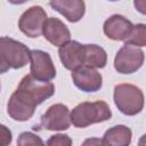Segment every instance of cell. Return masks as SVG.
<instances>
[{"mask_svg": "<svg viewBox=\"0 0 146 146\" xmlns=\"http://www.w3.org/2000/svg\"><path fill=\"white\" fill-rule=\"evenodd\" d=\"M135 7L136 9L140 13V14H145L146 13V5H145V0H135Z\"/></svg>", "mask_w": 146, "mask_h": 146, "instance_id": "obj_20", "label": "cell"}, {"mask_svg": "<svg viewBox=\"0 0 146 146\" xmlns=\"http://www.w3.org/2000/svg\"><path fill=\"white\" fill-rule=\"evenodd\" d=\"M83 65L94 68H103L107 63V54L104 48L98 44H83Z\"/></svg>", "mask_w": 146, "mask_h": 146, "instance_id": "obj_15", "label": "cell"}, {"mask_svg": "<svg viewBox=\"0 0 146 146\" xmlns=\"http://www.w3.org/2000/svg\"><path fill=\"white\" fill-rule=\"evenodd\" d=\"M125 44H131L135 47H145L146 44V25L143 23L132 26V30L128 38L124 40Z\"/></svg>", "mask_w": 146, "mask_h": 146, "instance_id": "obj_16", "label": "cell"}, {"mask_svg": "<svg viewBox=\"0 0 146 146\" xmlns=\"http://www.w3.org/2000/svg\"><path fill=\"white\" fill-rule=\"evenodd\" d=\"M74 86L84 92H96L103 86L102 74L94 67L82 65L72 71Z\"/></svg>", "mask_w": 146, "mask_h": 146, "instance_id": "obj_9", "label": "cell"}, {"mask_svg": "<svg viewBox=\"0 0 146 146\" xmlns=\"http://www.w3.org/2000/svg\"><path fill=\"white\" fill-rule=\"evenodd\" d=\"M49 146H70L72 145V139L64 133H57L54 136H50V138L46 143Z\"/></svg>", "mask_w": 146, "mask_h": 146, "instance_id": "obj_18", "label": "cell"}, {"mask_svg": "<svg viewBox=\"0 0 146 146\" xmlns=\"http://www.w3.org/2000/svg\"><path fill=\"white\" fill-rule=\"evenodd\" d=\"M113 98L115 106L124 115H136L144 108V94L137 86L130 83L115 86Z\"/></svg>", "mask_w": 146, "mask_h": 146, "instance_id": "obj_4", "label": "cell"}, {"mask_svg": "<svg viewBox=\"0 0 146 146\" xmlns=\"http://www.w3.org/2000/svg\"><path fill=\"white\" fill-rule=\"evenodd\" d=\"M71 114V123L76 128H86L88 125L104 122L111 119L112 111L104 100L83 102L78 104Z\"/></svg>", "mask_w": 146, "mask_h": 146, "instance_id": "obj_2", "label": "cell"}, {"mask_svg": "<svg viewBox=\"0 0 146 146\" xmlns=\"http://www.w3.org/2000/svg\"><path fill=\"white\" fill-rule=\"evenodd\" d=\"M47 18V13L40 6H32L25 10L19 19L18 27L29 38H38L42 33V26Z\"/></svg>", "mask_w": 146, "mask_h": 146, "instance_id": "obj_6", "label": "cell"}, {"mask_svg": "<svg viewBox=\"0 0 146 146\" xmlns=\"http://www.w3.org/2000/svg\"><path fill=\"white\" fill-rule=\"evenodd\" d=\"M55 94V86L50 81H40L31 74L25 75L11 94L7 103L8 115L18 122L30 120L35 107Z\"/></svg>", "mask_w": 146, "mask_h": 146, "instance_id": "obj_1", "label": "cell"}, {"mask_svg": "<svg viewBox=\"0 0 146 146\" xmlns=\"http://www.w3.org/2000/svg\"><path fill=\"white\" fill-rule=\"evenodd\" d=\"M70 110L64 104L51 105L41 116V125L51 131L67 130L71 125Z\"/></svg>", "mask_w": 146, "mask_h": 146, "instance_id": "obj_8", "label": "cell"}, {"mask_svg": "<svg viewBox=\"0 0 146 146\" xmlns=\"http://www.w3.org/2000/svg\"><path fill=\"white\" fill-rule=\"evenodd\" d=\"M26 1H30V0H8V2L11 5H22Z\"/></svg>", "mask_w": 146, "mask_h": 146, "instance_id": "obj_22", "label": "cell"}, {"mask_svg": "<svg viewBox=\"0 0 146 146\" xmlns=\"http://www.w3.org/2000/svg\"><path fill=\"white\" fill-rule=\"evenodd\" d=\"M145 55L139 47L124 44L115 55L114 68L121 74H132L144 64Z\"/></svg>", "mask_w": 146, "mask_h": 146, "instance_id": "obj_5", "label": "cell"}, {"mask_svg": "<svg viewBox=\"0 0 146 146\" xmlns=\"http://www.w3.org/2000/svg\"><path fill=\"white\" fill-rule=\"evenodd\" d=\"M49 5L71 23L79 22L86 13L83 0H50Z\"/></svg>", "mask_w": 146, "mask_h": 146, "instance_id": "obj_13", "label": "cell"}, {"mask_svg": "<svg viewBox=\"0 0 146 146\" xmlns=\"http://www.w3.org/2000/svg\"><path fill=\"white\" fill-rule=\"evenodd\" d=\"M17 145L26 146V145H44V141L33 132H22L17 139Z\"/></svg>", "mask_w": 146, "mask_h": 146, "instance_id": "obj_17", "label": "cell"}, {"mask_svg": "<svg viewBox=\"0 0 146 146\" xmlns=\"http://www.w3.org/2000/svg\"><path fill=\"white\" fill-rule=\"evenodd\" d=\"M30 62V49L9 36L0 38V74L24 67Z\"/></svg>", "mask_w": 146, "mask_h": 146, "instance_id": "obj_3", "label": "cell"}, {"mask_svg": "<svg viewBox=\"0 0 146 146\" xmlns=\"http://www.w3.org/2000/svg\"><path fill=\"white\" fill-rule=\"evenodd\" d=\"M103 145V140L100 139H87L83 141V145Z\"/></svg>", "mask_w": 146, "mask_h": 146, "instance_id": "obj_21", "label": "cell"}, {"mask_svg": "<svg viewBox=\"0 0 146 146\" xmlns=\"http://www.w3.org/2000/svg\"><path fill=\"white\" fill-rule=\"evenodd\" d=\"M30 74L40 81H50L56 76V68L50 55L43 50H30Z\"/></svg>", "mask_w": 146, "mask_h": 146, "instance_id": "obj_7", "label": "cell"}, {"mask_svg": "<svg viewBox=\"0 0 146 146\" xmlns=\"http://www.w3.org/2000/svg\"><path fill=\"white\" fill-rule=\"evenodd\" d=\"M59 59L66 70L73 71L83 65L84 46L78 41H67L58 49Z\"/></svg>", "mask_w": 146, "mask_h": 146, "instance_id": "obj_11", "label": "cell"}, {"mask_svg": "<svg viewBox=\"0 0 146 146\" xmlns=\"http://www.w3.org/2000/svg\"><path fill=\"white\" fill-rule=\"evenodd\" d=\"M132 131L130 128L123 124L114 125L110 128L103 136V145L111 146H127L131 143Z\"/></svg>", "mask_w": 146, "mask_h": 146, "instance_id": "obj_14", "label": "cell"}, {"mask_svg": "<svg viewBox=\"0 0 146 146\" xmlns=\"http://www.w3.org/2000/svg\"><path fill=\"white\" fill-rule=\"evenodd\" d=\"M108 1H119V0H108Z\"/></svg>", "mask_w": 146, "mask_h": 146, "instance_id": "obj_23", "label": "cell"}, {"mask_svg": "<svg viewBox=\"0 0 146 146\" xmlns=\"http://www.w3.org/2000/svg\"><path fill=\"white\" fill-rule=\"evenodd\" d=\"M132 26L133 24L128 18L122 15L115 14L105 21L103 30L108 39L114 41H124L130 34Z\"/></svg>", "mask_w": 146, "mask_h": 146, "instance_id": "obj_12", "label": "cell"}, {"mask_svg": "<svg viewBox=\"0 0 146 146\" xmlns=\"http://www.w3.org/2000/svg\"><path fill=\"white\" fill-rule=\"evenodd\" d=\"M42 34L47 41L56 47H60L71 39V32L68 27L56 17L46 18L42 26Z\"/></svg>", "mask_w": 146, "mask_h": 146, "instance_id": "obj_10", "label": "cell"}, {"mask_svg": "<svg viewBox=\"0 0 146 146\" xmlns=\"http://www.w3.org/2000/svg\"><path fill=\"white\" fill-rule=\"evenodd\" d=\"M13 140V133L8 127L0 124V146L9 145Z\"/></svg>", "mask_w": 146, "mask_h": 146, "instance_id": "obj_19", "label": "cell"}]
</instances>
